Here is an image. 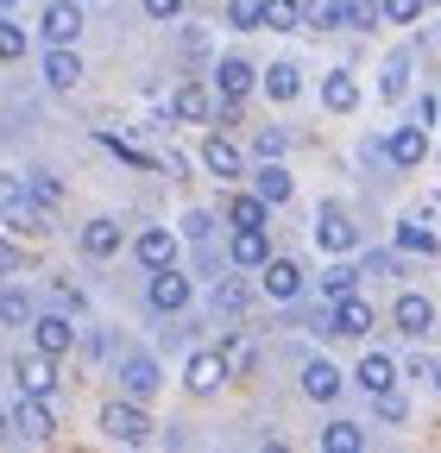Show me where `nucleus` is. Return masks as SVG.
Here are the masks:
<instances>
[{
  "label": "nucleus",
  "instance_id": "1",
  "mask_svg": "<svg viewBox=\"0 0 441 453\" xmlns=\"http://www.w3.org/2000/svg\"><path fill=\"white\" fill-rule=\"evenodd\" d=\"M101 428H107V441H120V447H145L151 441V416L139 403H107L101 410Z\"/></svg>",
  "mask_w": 441,
  "mask_h": 453
},
{
  "label": "nucleus",
  "instance_id": "2",
  "mask_svg": "<svg viewBox=\"0 0 441 453\" xmlns=\"http://www.w3.org/2000/svg\"><path fill=\"white\" fill-rule=\"evenodd\" d=\"M0 214H7L13 234H50V208L32 202V189H7L0 196Z\"/></svg>",
  "mask_w": 441,
  "mask_h": 453
},
{
  "label": "nucleus",
  "instance_id": "3",
  "mask_svg": "<svg viewBox=\"0 0 441 453\" xmlns=\"http://www.w3.org/2000/svg\"><path fill=\"white\" fill-rule=\"evenodd\" d=\"M315 240H321V252H353V240H360V226L347 220V208L341 202H321V214H315Z\"/></svg>",
  "mask_w": 441,
  "mask_h": 453
},
{
  "label": "nucleus",
  "instance_id": "4",
  "mask_svg": "<svg viewBox=\"0 0 441 453\" xmlns=\"http://www.w3.org/2000/svg\"><path fill=\"white\" fill-rule=\"evenodd\" d=\"M145 303H151L158 315H177V309L190 303V277H183L177 265H158L151 283H145Z\"/></svg>",
  "mask_w": 441,
  "mask_h": 453
},
{
  "label": "nucleus",
  "instance_id": "5",
  "mask_svg": "<svg viewBox=\"0 0 441 453\" xmlns=\"http://www.w3.org/2000/svg\"><path fill=\"white\" fill-rule=\"evenodd\" d=\"M321 334H341V340H360V334H372V309H366L360 296H335V315L321 321Z\"/></svg>",
  "mask_w": 441,
  "mask_h": 453
},
{
  "label": "nucleus",
  "instance_id": "6",
  "mask_svg": "<svg viewBox=\"0 0 441 453\" xmlns=\"http://www.w3.org/2000/svg\"><path fill=\"white\" fill-rule=\"evenodd\" d=\"M202 164L214 170V177H228V183L246 177V157H240V145H234L228 133H208V139H202Z\"/></svg>",
  "mask_w": 441,
  "mask_h": 453
},
{
  "label": "nucleus",
  "instance_id": "7",
  "mask_svg": "<svg viewBox=\"0 0 441 453\" xmlns=\"http://www.w3.org/2000/svg\"><path fill=\"white\" fill-rule=\"evenodd\" d=\"M391 321H398V334L422 340V334L435 327V303H429V296H416V290H404V296H398V309H391Z\"/></svg>",
  "mask_w": 441,
  "mask_h": 453
},
{
  "label": "nucleus",
  "instance_id": "8",
  "mask_svg": "<svg viewBox=\"0 0 441 453\" xmlns=\"http://www.w3.org/2000/svg\"><path fill=\"white\" fill-rule=\"evenodd\" d=\"M259 271H265V290L278 296V303H297L303 296V265L297 258H265Z\"/></svg>",
  "mask_w": 441,
  "mask_h": 453
},
{
  "label": "nucleus",
  "instance_id": "9",
  "mask_svg": "<svg viewBox=\"0 0 441 453\" xmlns=\"http://www.w3.org/2000/svg\"><path fill=\"white\" fill-rule=\"evenodd\" d=\"M13 378H19V390H32V396H50V390H58V359H50V353H26V359L13 365Z\"/></svg>",
  "mask_w": 441,
  "mask_h": 453
},
{
  "label": "nucleus",
  "instance_id": "10",
  "mask_svg": "<svg viewBox=\"0 0 441 453\" xmlns=\"http://www.w3.org/2000/svg\"><path fill=\"white\" fill-rule=\"evenodd\" d=\"M384 157H391L398 170H416V164L429 157V133H422V127H398L391 139H384Z\"/></svg>",
  "mask_w": 441,
  "mask_h": 453
},
{
  "label": "nucleus",
  "instance_id": "11",
  "mask_svg": "<svg viewBox=\"0 0 441 453\" xmlns=\"http://www.w3.org/2000/svg\"><path fill=\"white\" fill-rule=\"evenodd\" d=\"M32 340H38V353L58 359V353H70V347H76V327H70L64 315H32Z\"/></svg>",
  "mask_w": 441,
  "mask_h": 453
},
{
  "label": "nucleus",
  "instance_id": "12",
  "mask_svg": "<svg viewBox=\"0 0 441 453\" xmlns=\"http://www.w3.org/2000/svg\"><path fill=\"white\" fill-rule=\"evenodd\" d=\"M13 428H19L26 441H50V434H58V416H50V403H44V396H32V390H26V403H19Z\"/></svg>",
  "mask_w": 441,
  "mask_h": 453
},
{
  "label": "nucleus",
  "instance_id": "13",
  "mask_svg": "<svg viewBox=\"0 0 441 453\" xmlns=\"http://www.w3.org/2000/svg\"><path fill=\"white\" fill-rule=\"evenodd\" d=\"M183 384H190L196 396L220 390V384H228V359H220V353H190V372H183Z\"/></svg>",
  "mask_w": 441,
  "mask_h": 453
},
{
  "label": "nucleus",
  "instance_id": "14",
  "mask_svg": "<svg viewBox=\"0 0 441 453\" xmlns=\"http://www.w3.org/2000/svg\"><path fill=\"white\" fill-rule=\"evenodd\" d=\"M82 32V0H58V7H44V38L50 44H76Z\"/></svg>",
  "mask_w": 441,
  "mask_h": 453
},
{
  "label": "nucleus",
  "instance_id": "15",
  "mask_svg": "<svg viewBox=\"0 0 441 453\" xmlns=\"http://www.w3.org/2000/svg\"><path fill=\"white\" fill-rule=\"evenodd\" d=\"M341 384H347V378L328 365V359H309V365H303V396H315V403H335Z\"/></svg>",
  "mask_w": 441,
  "mask_h": 453
},
{
  "label": "nucleus",
  "instance_id": "16",
  "mask_svg": "<svg viewBox=\"0 0 441 453\" xmlns=\"http://www.w3.org/2000/svg\"><path fill=\"white\" fill-rule=\"evenodd\" d=\"M44 82H50V88H76V82H82V57H76L70 44H50V57H44Z\"/></svg>",
  "mask_w": 441,
  "mask_h": 453
},
{
  "label": "nucleus",
  "instance_id": "17",
  "mask_svg": "<svg viewBox=\"0 0 441 453\" xmlns=\"http://www.w3.org/2000/svg\"><path fill=\"white\" fill-rule=\"evenodd\" d=\"M120 390H127V396H151V390H158V365H151V353L120 359Z\"/></svg>",
  "mask_w": 441,
  "mask_h": 453
},
{
  "label": "nucleus",
  "instance_id": "18",
  "mask_svg": "<svg viewBox=\"0 0 441 453\" xmlns=\"http://www.w3.org/2000/svg\"><path fill=\"white\" fill-rule=\"evenodd\" d=\"M220 101H246L252 95V64H246V57H220Z\"/></svg>",
  "mask_w": 441,
  "mask_h": 453
},
{
  "label": "nucleus",
  "instance_id": "19",
  "mask_svg": "<svg viewBox=\"0 0 441 453\" xmlns=\"http://www.w3.org/2000/svg\"><path fill=\"white\" fill-rule=\"evenodd\" d=\"M133 252H139V265L145 271H158V265H171V252H177V240L164 234V226H145V234L133 240Z\"/></svg>",
  "mask_w": 441,
  "mask_h": 453
},
{
  "label": "nucleus",
  "instance_id": "20",
  "mask_svg": "<svg viewBox=\"0 0 441 453\" xmlns=\"http://www.w3.org/2000/svg\"><path fill=\"white\" fill-rule=\"evenodd\" d=\"M265 258H271L265 226H240V234H234V265H240V271H252V265H265Z\"/></svg>",
  "mask_w": 441,
  "mask_h": 453
},
{
  "label": "nucleus",
  "instance_id": "21",
  "mask_svg": "<svg viewBox=\"0 0 441 453\" xmlns=\"http://www.w3.org/2000/svg\"><path fill=\"white\" fill-rule=\"evenodd\" d=\"M82 252H89V258H114V252H120V226H114V220H89V226H82Z\"/></svg>",
  "mask_w": 441,
  "mask_h": 453
},
{
  "label": "nucleus",
  "instance_id": "22",
  "mask_svg": "<svg viewBox=\"0 0 441 453\" xmlns=\"http://www.w3.org/2000/svg\"><path fill=\"white\" fill-rule=\"evenodd\" d=\"M321 101H328V113H353V107H360V88H353V76H347V70H335V76L321 82Z\"/></svg>",
  "mask_w": 441,
  "mask_h": 453
},
{
  "label": "nucleus",
  "instance_id": "23",
  "mask_svg": "<svg viewBox=\"0 0 441 453\" xmlns=\"http://www.w3.org/2000/svg\"><path fill=\"white\" fill-rule=\"evenodd\" d=\"M353 378H360V384H366V390L378 396V390H391V384H398V365H391V359H384V353H366Z\"/></svg>",
  "mask_w": 441,
  "mask_h": 453
},
{
  "label": "nucleus",
  "instance_id": "24",
  "mask_svg": "<svg viewBox=\"0 0 441 453\" xmlns=\"http://www.w3.org/2000/svg\"><path fill=\"white\" fill-rule=\"evenodd\" d=\"M303 26H315V32H341V26H347V0H309V7H303Z\"/></svg>",
  "mask_w": 441,
  "mask_h": 453
},
{
  "label": "nucleus",
  "instance_id": "25",
  "mask_svg": "<svg viewBox=\"0 0 441 453\" xmlns=\"http://www.w3.org/2000/svg\"><path fill=\"white\" fill-rule=\"evenodd\" d=\"M297 88H303L297 64H271V70H265V95H271V101H297Z\"/></svg>",
  "mask_w": 441,
  "mask_h": 453
},
{
  "label": "nucleus",
  "instance_id": "26",
  "mask_svg": "<svg viewBox=\"0 0 441 453\" xmlns=\"http://www.w3.org/2000/svg\"><path fill=\"white\" fill-rule=\"evenodd\" d=\"M252 189H259V196H265L271 208H278V202H290V170H284V164H265Z\"/></svg>",
  "mask_w": 441,
  "mask_h": 453
},
{
  "label": "nucleus",
  "instance_id": "27",
  "mask_svg": "<svg viewBox=\"0 0 441 453\" xmlns=\"http://www.w3.org/2000/svg\"><path fill=\"white\" fill-rule=\"evenodd\" d=\"M171 113H177V120H190V127H202V120H208V95H202L196 82H183L177 101H171Z\"/></svg>",
  "mask_w": 441,
  "mask_h": 453
},
{
  "label": "nucleus",
  "instance_id": "28",
  "mask_svg": "<svg viewBox=\"0 0 441 453\" xmlns=\"http://www.w3.org/2000/svg\"><path fill=\"white\" fill-rule=\"evenodd\" d=\"M398 246H404V252H416V258H435V252H441V240L429 234V226H416V220H404V226H398Z\"/></svg>",
  "mask_w": 441,
  "mask_h": 453
},
{
  "label": "nucleus",
  "instance_id": "29",
  "mask_svg": "<svg viewBox=\"0 0 441 453\" xmlns=\"http://www.w3.org/2000/svg\"><path fill=\"white\" fill-rule=\"evenodd\" d=\"M321 447H328V453H360L366 434H360L353 422H328V428H321Z\"/></svg>",
  "mask_w": 441,
  "mask_h": 453
},
{
  "label": "nucleus",
  "instance_id": "30",
  "mask_svg": "<svg viewBox=\"0 0 441 453\" xmlns=\"http://www.w3.org/2000/svg\"><path fill=\"white\" fill-rule=\"evenodd\" d=\"M404 88H410V57L398 50V57H391V64H384V76H378V95H384V101H398Z\"/></svg>",
  "mask_w": 441,
  "mask_h": 453
},
{
  "label": "nucleus",
  "instance_id": "31",
  "mask_svg": "<svg viewBox=\"0 0 441 453\" xmlns=\"http://www.w3.org/2000/svg\"><path fill=\"white\" fill-rule=\"evenodd\" d=\"M214 303H220V315H240V309L252 303V283H246V277H228V283L214 290Z\"/></svg>",
  "mask_w": 441,
  "mask_h": 453
},
{
  "label": "nucleus",
  "instance_id": "32",
  "mask_svg": "<svg viewBox=\"0 0 441 453\" xmlns=\"http://www.w3.org/2000/svg\"><path fill=\"white\" fill-rule=\"evenodd\" d=\"M303 13H297V0H265V32H297Z\"/></svg>",
  "mask_w": 441,
  "mask_h": 453
},
{
  "label": "nucleus",
  "instance_id": "33",
  "mask_svg": "<svg viewBox=\"0 0 441 453\" xmlns=\"http://www.w3.org/2000/svg\"><path fill=\"white\" fill-rule=\"evenodd\" d=\"M265 208H271V202H265L259 189H252V196H234V226H265Z\"/></svg>",
  "mask_w": 441,
  "mask_h": 453
},
{
  "label": "nucleus",
  "instance_id": "34",
  "mask_svg": "<svg viewBox=\"0 0 441 453\" xmlns=\"http://www.w3.org/2000/svg\"><path fill=\"white\" fill-rule=\"evenodd\" d=\"M32 321V303L19 290H0V327H26Z\"/></svg>",
  "mask_w": 441,
  "mask_h": 453
},
{
  "label": "nucleus",
  "instance_id": "35",
  "mask_svg": "<svg viewBox=\"0 0 441 453\" xmlns=\"http://www.w3.org/2000/svg\"><path fill=\"white\" fill-rule=\"evenodd\" d=\"M353 283H360V271L353 265H335V271L321 277V290H328V303H335V296H353Z\"/></svg>",
  "mask_w": 441,
  "mask_h": 453
},
{
  "label": "nucleus",
  "instance_id": "36",
  "mask_svg": "<svg viewBox=\"0 0 441 453\" xmlns=\"http://www.w3.org/2000/svg\"><path fill=\"white\" fill-rule=\"evenodd\" d=\"M19 57H26V32L13 19H0V64H19Z\"/></svg>",
  "mask_w": 441,
  "mask_h": 453
},
{
  "label": "nucleus",
  "instance_id": "37",
  "mask_svg": "<svg viewBox=\"0 0 441 453\" xmlns=\"http://www.w3.org/2000/svg\"><path fill=\"white\" fill-rule=\"evenodd\" d=\"M228 19L246 32V26H265V0H228Z\"/></svg>",
  "mask_w": 441,
  "mask_h": 453
},
{
  "label": "nucleus",
  "instance_id": "38",
  "mask_svg": "<svg viewBox=\"0 0 441 453\" xmlns=\"http://www.w3.org/2000/svg\"><path fill=\"white\" fill-rule=\"evenodd\" d=\"M422 7H429V0H378V13L391 19V26H410V19H416Z\"/></svg>",
  "mask_w": 441,
  "mask_h": 453
},
{
  "label": "nucleus",
  "instance_id": "39",
  "mask_svg": "<svg viewBox=\"0 0 441 453\" xmlns=\"http://www.w3.org/2000/svg\"><path fill=\"white\" fill-rule=\"evenodd\" d=\"M372 403H378V416H384V422H404V416H410V403H404V390H378Z\"/></svg>",
  "mask_w": 441,
  "mask_h": 453
},
{
  "label": "nucleus",
  "instance_id": "40",
  "mask_svg": "<svg viewBox=\"0 0 441 453\" xmlns=\"http://www.w3.org/2000/svg\"><path fill=\"white\" fill-rule=\"evenodd\" d=\"M252 145H259V157H284V145H290V133H284V127H265V133H259Z\"/></svg>",
  "mask_w": 441,
  "mask_h": 453
},
{
  "label": "nucleus",
  "instance_id": "41",
  "mask_svg": "<svg viewBox=\"0 0 441 453\" xmlns=\"http://www.w3.org/2000/svg\"><path fill=\"white\" fill-rule=\"evenodd\" d=\"M220 359H228V372H252V347H246L240 334L228 340V347H220Z\"/></svg>",
  "mask_w": 441,
  "mask_h": 453
},
{
  "label": "nucleus",
  "instance_id": "42",
  "mask_svg": "<svg viewBox=\"0 0 441 453\" xmlns=\"http://www.w3.org/2000/svg\"><path fill=\"white\" fill-rule=\"evenodd\" d=\"M26 189H32V202H44V208H58V202H64V189L50 183V177H26Z\"/></svg>",
  "mask_w": 441,
  "mask_h": 453
},
{
  "label": "nucleus",
  "instance_id": "43",
  "mask_svg": "<svg viewBox=\"0 0 441 453\" xmlns=\"http://www.w3.org/2000/svg\"><path fill=\"white\" fill-rule=\"evenodd\" d=\"M372 19H378L372 0H347V26H372Z\"/></svg>",
  "mask_w": 441,
  "mask_h": 453
},
{
  "label": "nucleus",
  "instance_id": "44",
  "mask_svg": "<svg viewBox=\"0 0 441 453\" xmlns=\"http://www.w3.org/2000/svg\"><path fill=\"white\" fill-rule=\"evenodd\" d=\"M19 265H26V258H19V246H13V240H0V277H13Z\"/></svg>",
  "mask_w": 441,
  "mask_h": 453
},
{
  "label": "nucleus",
  "instance_id": "45",
  "mask_svg": "<svg viewBox=\"0 0 441 453\" xmlns=\"http://www.w3.org/2000/svg\"><path fill=\"white\" fill-rule=\"evenodd\" d=\"M145 13H151V19H177L183 0H145Z\"/></svg>",
  "mask_w": 441,
  "mask_h": 453
},
{
  "label": "nucleus",
  "instance_id": "46",
  "mask_svg": "<svg viewBox=\"0 0 441 453\" xmlns=\"http://www.w3.org/2000/svg\"><path fill=\"white\" fill-rule=\"evenodd\" d=\"M7 441H13V422H7V416H0V447H7Z\"/></svg>",
  "mask_w": 441,
  "mask_h": 453
},
{
  "label": "nucleus",
  "instance_id": "47",
  "mask_svg": "<svg viewBox=\"0 0 441 453\" xmlns=\"http://www.w3.org/2000/svg\"><path fill=\"white\" fill-rule=\"evenodd\" d=\"M429 378H435V390H441V365H435V372H429Z\"/></svg>",
  "mask_w": 441,
  "mask_h": 453
},
{
  "label": "nucleus",
  "instance_id": "48",
  "mask_svg": "<svg viewBox=\"0 0 441 453\" xmlns=\"http://www.w3.org/2000/svg\"><path fill=\"white\" fill-rule=\"evenodd\" d=\"M7 7H19V0H0V13H7Z\"/></svg>",
  "mask_w": 441,
  "mask_h": 453
}]
</instances>
